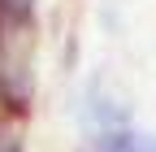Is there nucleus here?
Returning <instances> with one entry per match:
<instances>
[{
	"mask_svg": "<svg viewBox=\"0 0 156 152\" xmlns=\"http://www.w3.org/2000/svg\"><path fill=\"white\" fill-rule=\"evenodd\" d=\"M35 104V39L30 31H13L0 39V113L22 118Z\"/></svg>",
	"mask_w": 156,
	"mask_h": 152,
	"instance_id": "nucleus-1",
	"label": "nucleus"
},
{
	"mask_svg": "<svg viewBox=\"0 0 156 152\" xmlns=\"http://www.w3.org/2000/svg\"><path fill=\"white\" fill-rule=\"evenodd\" d=\"M13 31H35V26H26V22H17V17L0 5V39H5V35H13Z\"/></svg>",
	"mask_w": 156,
	"mask_h": 152,
	"instance_id": "nucleus-2",
	"label": "nucleus"
}]
</instances>
